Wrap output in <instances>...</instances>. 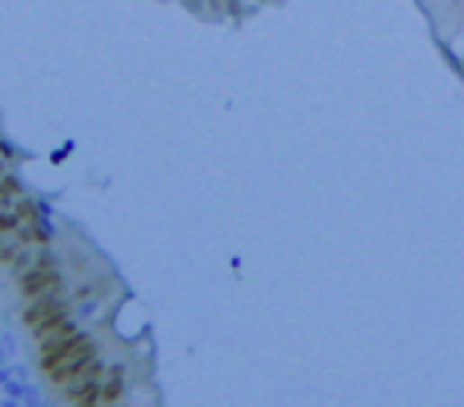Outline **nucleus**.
<instances>
[{"instance_id": "obj_1", "label": "nucleus", "mask_w": 464, "mask_h": 407, "mask_svg": "<svg viewBox=\"0 0 464 407\" xmlns=\"http://www.w3.org/2000/svg\"><path fill=\"white\" fill-rule=\"evenodd\" d=\"M92 354V338L86 335H73L60 344H51V348H41V369L54 373V369L67 366V363L79 360V357Z\"/></svg>"}, {"instance_id": "obj_2", "label": "nucleus", "mask_w": 464, "mask_h": 407, "mask_svg": "<svg viewBox=\"0 0 464 407\" xmlns=\"http://www.w3.org/2000/svg\"><path fill=\"white\" fill-rule=\"evenodd\" d=\"M102 363L92 360L79 379H73L70 385H64V394L73 404H98L102 401Z\"/></svg>"}, {"instance_id": "obj_3", "label": "nucleus", "mask_w": 464, "mask_h": 407, "mask_svg": "<svg viewBox=\"0 0 464 407\" xmlns=\"http://www.w3.org/2000/svg\"><path fill=\"white\" fill-rule=\"evenodd\" d=\"M58 285H60V275L54 272V268H32V272H26L20 278V291L26 294V297H32V300L51 294Z\"/></svg>"}, {"instance_id": "obj_4", "label": "nucleus", "mask_w": 464, "mask_h": 407, "mask_svg": "<svg viewBox=\"0 0 464 407\" xmlns=\"http://www.w3.org/2000/svg\"><path fill=\"white\" fill-rule=\"evenodd\" d=\"M54 316H64V303H60L58 297H51V294H45V297H35V303L23 312V322L35 331L39 325H45L48 319H54Z\"/></svg>"}, {"instance_id": "obj_5", "label": "nucleus", "mask_w": 464, "mask_h": 407, "mask_svg": "<svg viewBox=\"0 0 464 407\" xmlns=\"http://www.w3.org/2000/svg\"><path fill=\"white\" fill-rule=\"evenodd\" d=\"M73 335H77V325L67 322L64 316L48 319L45 325H39V329H35V341H39L41 348H51V344H60V341H67V338H73Z\"/></svg>"}, {"instance_id": "obj_6", "label": "nucleus", "mask_w": 464, "mask_h": 407, "mask_svg": "<svg viewBox=\"0 0 464 407\" xmlns=\"http://www.w3.org/2000/svg\"><path fill=\"white\" fill-rule=\"evenodd\" d=\"M121 394H123V373L117 369V373L102 385V401H117Z\"/></svg>"}, {"instance_id": "obj_7", "label": "nucleus", "mask_w": 464, "mask_h": 407, "mask_svg": "<svg viewBox=\"0 0 464 407\" xmlns=\"http://www.w3.org/2000/svg\"><path fill=\"white\" fill-rule=\"evenodd\" d=\"M0 231H20V215H4V218H0Z\"/></svg>"}]
</instances>
